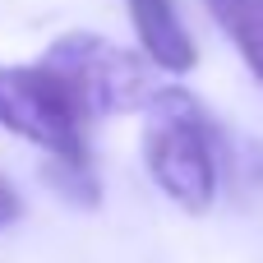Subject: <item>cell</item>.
<instances>
[{"mask_svg":"<svg viewBox=\"0 0 263 263\" xmlns=\"http://www.w3.org/2000/svg\"><path fill=\"white\" fill-rule=\"evenodd\" d=\"M88 125H92L88 111L79 106V97L55 69H46L42 60L0 65V129L42 148L46 180L69 203H83V208H92L102 194L97 171H92Z\"/></svg>","mask_w":263,"mask_h":263,"instance_id":"1","label":"cell"},{"mask_svg":"<svg viewBox=\"0 0 263 263\" xmlns=\"http://www.w3.org/2000/svg\"><path fill=\"white\" fill-rule=\"evenodd\" d=\"M143 111V166L153 185L176 208L208 213L217 199V134L208 111L185 88H157Z\"/></svg>","mask_w":263,"mask_h":263,"instance_id":"2","label":"cell"},{"mask_svg":"<svg viewBox=\"0 0 263 263\" xmlns=\"http://www.w3.org/2000/svg\"><path fill=\"white\" fill-rule=\"evenodd\" d=\"M46 69H55L69 92L79 97V106L88 111V120H106V116H125V111H143L153 97H157V83H153V60L102 37V32H88V28H74V32H60L46 55H42Z\"/></svg>","mask_w":263,"mask_h":263,"instance_id":"3","label":"cell"},{"mask_svg":"<svg viewBox=\"0 0 263 263\" xmlns=\"http://www.w3.org/2000/svg\"><path fill=\"white\" fill-rule=\"evenodd\" d=\"M129 5V23L139 32L143 55L162 69V74H190L199 60V46L176 9V0H125Z\"/></svg>","mask_w":263,"mask_h":263,"instance_id":"4","label":"cell"},{"mask_svg":"<svg viewBox=\"0 0 263 263\" xmlns=\"http://www.w3.org/2000/svg\"><path fill=\"white\" fill-rule=\"evenodd\" d=\"M203 5L217 18V28L236 42L250 74L263 83V0H203Z\"/></svg>","mask_w":263,"mask_h":263,"instance_id":"5","label":"cell"},{"mask_svg":"<svg viewBox=\"0 0 263 263\" xmlns=\"http://www.w3.org/2000/svg\"><path fill=\"white\" fill-rule=\"evenodd\" d=\"M18 217H23V199H18V190L0 176V231H5V227H14Z\"/></svg>","mask_w":263,"mask_h":263,"instance_id":"6","label":"cell"}]
</instances>
